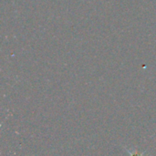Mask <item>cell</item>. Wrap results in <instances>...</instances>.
<instances>
[{
  "label": "cell",
  "instance_id": "1",
  "mask_svg": "<svg viewBox=\"0 0 156 156\" xmlns=\"http://www.w3.org/2000/svg\"><path fill=\"white\" fill-rule=\"evenodd\" d=\"M128 153H129L130 156H144V154H145V153H140V152H138L136 150H134L133 152L128 150Z\"/></svg>",
  "mask_w": 156,
  "mask_h": 156
}]
</instances>
